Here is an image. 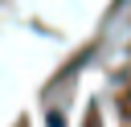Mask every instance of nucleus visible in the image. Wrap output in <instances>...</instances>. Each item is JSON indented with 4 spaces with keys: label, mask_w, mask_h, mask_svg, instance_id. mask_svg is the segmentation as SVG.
Returning <instances> with one entry per match:
<instances>
[{
    "label": "nucleus",
    "mask_w": 131,
    "mask_h": 127,
    "mask_svg": "<svg viewBox=\"0 0 131 127\" xmlns=\"http://www.w3.org/2000/svg\"><path fill=\"white\" fill-rule=\"evenodd\" d=\"M45 123H49V127H66V119H61V111H49V115H45Z\"/></svg>",
    "instance_id": "f257e3e1"
}]
</instances>
